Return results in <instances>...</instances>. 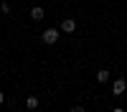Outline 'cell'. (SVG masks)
I'll return each mask as SVG.
<instances>
[{
  "label": "cell",
  "instance_id": "1",
  "mask_svg": "<svg viewBox=\"0 0 127 112\" xmlns=\"http://www.w3.org/2000/svg\"><path fill=\"white\" fill-rule=\"evenodd\" d=\"M59 36H61V28H46L43 33H41V41H43L46 46H54L59 41Z\"/></svg>",
  "mask_w": 127,
  "mask_h": 112
},
{
  "label": "cell",
  "instance_id": "2",
  "mask_svg": "<svg viewBox=\"0 0 127 112\" xmlns=\"http://www.w3.org/2000/svg\"><path fill=\"white\" fill-rule=\"evenodd\" d=\"M125 92H127V79H114L112 81V94L120 97V94H125Z\"/></svg>",
  "mask_w": 127,
  "mask_h": 112
},
{
  "label": "cell",
  "instance_id": "3",
  "mask_svg": "<svg viewBox=\"0 0 127 112\" xmlns=\"http://www.w3.org/2000/svg\"><path fill=\"white\" fill-rule=\"evenodd\" d=\"M59 28L64 31V33H74V31H76V20H74V18H64Z\"/></svg>",
  "mask_w": 127,
  "mask_h": 112
},
{
  "label": "cell",
  "instance_id": "4",
  "mask_svg": "<svg viewBox=\"0 0 127 112\" xmlns=\"http://www.w3.org/2000/svg\"><path fill=\"white\" fill-rule=\"evenodd\" d=\"M43 15H46V10L41 8V5L31 8V20H36V23H38V20H43Z\"/></svg>",
  "mask_w": 127,
  "mask_h": 112
},
{
  "label": "cell",
  "instance_id": "5",
  "mask_svg": "<svg viewBox=\"0 0 127 112\" xmlns=\"http://www.w3.org/2000/svg\"><path fill=\"white\" fill-rule=\"evenodd\" d=\"M109 79H112V74H109L107 69H99V71H97V81H99V84H107Z\"/></svg>",
  "mask_w": 127,
  "mask_h": 112
},
{
  "label": "cell",
  "instance_id": "6",
  "mask_svg": "<svg viewBox=\"0 0 127 112\" xmlns=\"http://www.w3.org/2000/svg\"><path fill=\"white\" fill-rule=\"evenodd\" d=\"M38 102H41V99H38L36 94H31V97L26 99V107H28V110H36V107H38Z\"/></svg>",
  "mask_w": 127,
  "mask_h": 112
},
{
  "label": "cell",
  "instance_id": "7",
  "mask_svg": "<svg viewBox=\"0 0 127 112\" xmlns=\"http://www.w3.org/2000/svg\"><path fill=\"white\" fill-rule=\"evenodd\" d=\"M3 102H5V97H3V92H0V105H3Z\"/></svg>",
  "mask_w": 127,
  "mask_h": 112
}]
</instances>
